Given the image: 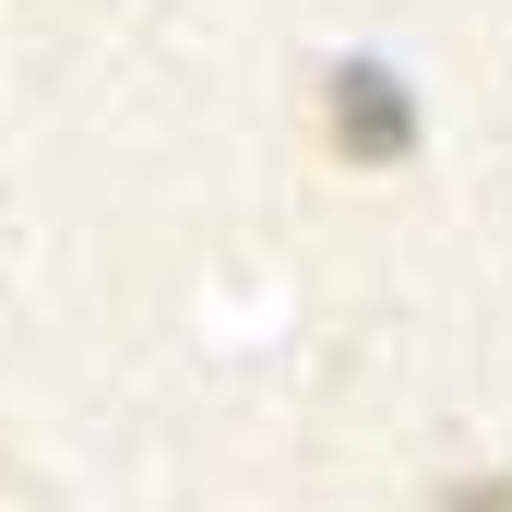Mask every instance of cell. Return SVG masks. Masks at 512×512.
<instances>
[{
    "label": "cell",
    "instance_id": "cell-1",
    "mask_svg": "<svg viewBox=\"0 0 512 512\" xmlns=\"http://www.w3.org/2000/svg\"><path fill=\"white\" fill-rule=\"evenodd\" d=\"M322 120H334V155H346V167H405V155H417V96L393 84L382 60H346Z\"/></svg>",
    "mask_w": 512,
    "mask_h": 512
}]
</instances>
